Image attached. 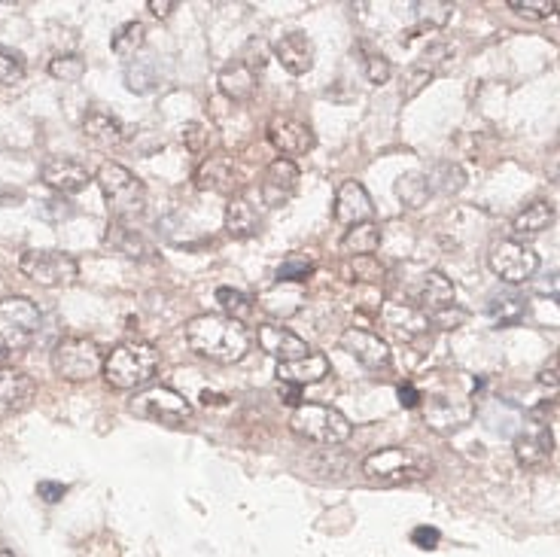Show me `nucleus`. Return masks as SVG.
Returning a JSON list of instances; mask_svg holds the SVG:
<instances>
[{"instance_id":"5fc2aeb1","label":"nucleus","mask_w":560,"mask_h":557,"mask_svg":"<svg viewBox=\"0 0 560 557\" xmlns=\"http://www.w3.org/2000/svg\"><path fill=\"white\" fill-rule=\"evenodd\" d=\"M554 302H557V308H560V293H557V299H554Z\"/></svg>"},{"instance_id":"1a4fd4ad","label":"nucleus","mask_w":560,"mask_h":557,"mask_svg":"<svg viewBox=\"0 0 560 557\" xmlns=\"http://www.w3.org/2000/svg\"><path fill=\"white\" fill-rule=\"evenodd\" d=\"M19 271L37 287H70L80 277V262L64 250H28L19 259Z\"/></svg>"},{"instance_id":"a878e982","label":"nucleus","mask_w":560,"mask_h":557,"mask_svg":"<svg viewBox=\"0 0 560 557\" xmlns=\"http://www.w3.org/2000/svg\"><path fill=\"white\" fill-rule=\"evenodd\" d=\"M262 226V217L256 214V207L244 198V195H235L229 204H226V232L229 238H253Z\"/></svg>"},{"instance_id":"09e8293b","label":"nucleus","mask_w":560,"mask_h":557,"mask_svg":"<svg viewBox=\"0 0 560 557\" xmlns=\"http://www.w3.org/2000/svg\"><path fill=\"white\" fill-rule=\"evenodd\" d=\"M539 381L542 384H548V387H560V351L542 366V372H539Z\"/></svg>"},{"instance_id":"f3484780","label":"nucleus","mask_w":560,"mask_h":557,"mask_svg":"<svg viewBox=\"0 0 560 557\" xmlns=\"http://www.w3.org/2000/svg\"><path fill=\"white\" fill-rule=\"evenodd\" d=\"M448 58H451V46H448V43H433V46H427V52L408 67L405 83H402V101H411L417 92H424V89L436 80V74L442 71Z\"/></svg>"},{"instance_id":"2f4dec72","label":"nucleus","mask_w":560,"mask_h":557,"mask_svg":"<svg viewBox=\"0 0 560 557\" xmlns=\"http://www.w3.org/2000/svg\"><path fill=\"white\" fill-rule=\"evenodd\" d=\"M156 83H159L156 64H153L150 58H134V61H128V67H125V89H128V92L147 95V92L156 89Z\"/></svg>"},{"instance_id":"58836bf2","label":"nucleus","mask_w":560,"mask_h":557,"mask_svg":"<svg viewBox=\"0 0 560 557\" xmlns=\"http://www.w3.org/2000/svg\"><path fill=\"white\" fill-rule=\"evenodd\" d=\"M25 80V58L13 49H0V89H10Z\"/></svg>"},{"instance_id":"c756f323","label":"nucleus","mask_w":560,"mask_h":557,"mask_svg":"<svg viewBox=\"0 0 560 557\" xmlns=\"http://www.w3.org/2000/svg\"><path fill=\"white\" fill-rule=\"evenodd\" d=\"M527 299L521 293H500V296H490L487 302V317L494 320L500 329L506 326H518L527 317Z\"/></svg>"},{"instance_id":"6ab92c4d","label":"nucleus","mask_w":560,"mask_h":557,"mask_svg":"<svg viewBox=\"0 0 560 557\" xmlns=\"http://www.w3.org/2000/svg\"><path fill=\"white\" fill-rule=\"evenodd\" d=\"M34 378L22 369H0V417L25 411L34 399Z\"/></svg>"},{"instance_id":"4be33fe9","label":"nucleus","mask_w":560,"mask_h":557,"mask_svg":"<svg viewBox=\"0 0 560 557\" xmlns=\"http://www.w3.org/2000/svg\"><path fill=\"white\" fill-rule=\"evenodd\" d=\"M554 220H557L554 204H551V201H545V198H539V201L527 204L524 211H521V214L512 220V235H515V241L536 238V235H542L545 229H551V226H554Z\"/></svg>"},{"instance_id":"ddd939ff","label":"nucleus","mask_w":560,"mask_h":557,"mask_svg":"<svg viewBox=\"0 0 560 557\" xmlns=\"http://www.w3.org/2000/svg\"><path fill=\"white\" fill-rule=\"evenodd\" d=\"M554 451V436L548 430L545 421H539V417H527L524 421V430L515 436V457L524 469H539L548 463Z\"/></svg>"},{"instance_id":"393cba45","label":"nucleus","mask_w":560,"mask_h":557,"mask_svg":"<svg viewBox=\"0 0 560 557\" xmlns=\"http://www.w3.org/2000/svg\"><path fill=\"white\" fill-rule=\"evenodd\" d=\"M271 317H293L299 308H302V302H305V287L302 284H274L271 290H265V293H259V299H256Z\"/></svg>"},{"instance_id":"412c9836","label":"nucleus","mask_w":560,"mask_h":557,"mask_svg":"<svg viewBox=\"0 0 560 557\" xmlns=\"http://www.w3.org/2000/svg\"><path fill=\"white\" fill-rule=\"evenodd\" d=\"M329 375V360L317 351H311L308 357L302 360H290V363H277V381L280 384H296V387H305V384H317Z\"/></svg>"},{"instance_id":"7ed1b4c3","label":"nucleus","mask_w":560,"mask_h":557,"mask_svg":"<svg viewBox=\"0 0 560 557\" xmlns=\"http://www.w3.org/2000/svg\"><path fill=\"white\" fill-rule=\"evenodd\" d=\"M95 183L101 186L104 192V201H107V211L113 214L116 223H125V220H134L144 214L147 207V189L140 183L125 165L119 162H104L95 174Z\"/></svg>"},{"instance_id":"20e7f679","label":"nucleus","mask_w":560,"mask_h":557,"mask_svg":"<svg viewBox=\"0 0 560 557\" xmlns=\"http://www.w3.org/2000/svg\"><path fill=\"white\" fill-rule=\"evenodd\" d=\"M290 430L314 445H341L350 439V421L332 405L320 402H302L293 417H290Z\"/></svg>"},{"instance_id":"473e14b6","label":"nucleus","mask_w":560,"mask_h":557,"mask_svg":"<svg viewBox=\"0 0 560 557\" xmlns=\"http://www.w3.org/2000/svg\"><path fill=\"white\" fill-rule=\"evenodd\" d=\"M144 43H147V28L140 25V22H125V25L113 34L110 49H113L119 58L131 61L140 49H144Z\"/></svg>"},{"instance_id":"5701e85b","label":"nucleus","mask_w":560,"mask_h":557,"mask_svg":"<svg viewBox=\"0 0 560 557\" xmlns=\"http://www.w3.org/2000/svg\"><path fill=\"white\" fill-rule=\"evenodd\" d=\"M83 137L98 150H113L122 141V122L110 113L92 110L83 116Z\"/></svg>"},{"instance_id":"b1692460","label":"nucleus","mask_w":560,"mask_h":557,"mask_svg":"<svg viewBox=\"0 0 560 557\" xmlns=\"http://www.w3.org/2000/svg\"><path fill=\"white\" fill-rule=\"evenodd\" d=\"M235 180V165L229 156H207L195 168V186L201 192H229Z\"/></svg>"},{"instance_id":"423d86ee","label":"nucleus","mask_w":560,"mask_h":557,"mask_svg":"<svg viewBox=\"0 0 560 557\" xmlns=\"http://www.w3.org/2000/svg\"><path fill=\"white\" fill-rule=\"evenodd\" d=\"M52 369L64 381H89L104 369V354L92 338L67 335L52 347Z\"/></svg>"},{"instance_id":"9d476101","label":"nucleus","mask_w":560,"mask_h":557,"mask_svg":"<svg viewBox=\"0 0 560 557\" xmlns=\"http://www.w3.org/2000/svg\"><path fill=\"white\" fill-rule=\"evenodd\" d=\"M487 262H490V271H494L506 284H527L530 277L539 271V253L533 247H527L524 241H515V238L494 244Z\"/></svg>"},{"instance_id":"6e6d98bb","label":"nucleus","mask_w":560,"mask_h":557,"mask_svg":"<svg viewBox=\"0 0 560 557\" xmlns=\"http://www.w3.org/2000/svg\"><path fill=\"white\" fill-rule=\"evenodd\" d=\"M557 16H560V4H557Z\"/></svg>"},{"instance_id":"c85d7f7f","label":"nucleus","mask_w":560,"mask_h":557,"mask_svg":"<svg viewBox=\"0 0 560 557\" xmlns=\"http://www.w3.org/2000/svg\"><path fill=\"white\" fill-rule=\"evenodd\" d=\"M220 89L232 101H247L256 92V71H253L247 61H232L226 71L220 74Z\"/></svg>"},{"instance_id":"f03ea898","label":"nucleus","mask_w":560,"mask_h":557,"mask_svg":"<svg viewBox=\"0 0 560 557\" xmlns=\"http://www.w3.org/2000/svg\"><path fill=\"white\" fill-rule=\"evenodd\" d=\"M104 381L113 390H137L147 387L159 372V351L150 341H122L104 357Z\"/></svg>"},{"instance_id":"4c0bfd02","label":"nucleus","mask_w":560,"mask_h":557,"mask_svg":"<svg viewBox=\"0 0 560 557\" xmlns=\"http://www.w3.org/2000/svg\"><path fill=\"white\" fill-rule=\"evenodd\" d=\"M217 302H220V308L226 311V317H232V320H247L250 314H253V299L250 296H244L241 290H232V287H220L217 290Z\"/></svg>"},{"instance_id":"c9c22d12","label":"nucleus","mask_w":560,"mask_h":557,"mask_svg":"<svg viewBox=\"0 0 560 557\" xmlns=\"http://www.w3.org/2000/svg\"><path fill=\"white\" fill-rule=\"evenodd\" d=\"M49 77L61 83H80L86 77V58L83 55H58L49 61Z\"/></svg>"},{"instance_id":"3c124183","label":"nucleus","mask_w":560,"mask_h":557,"mask_svg":"<svg viewBox=\"0 0 560 557\" xmlns=\"http://www.w3.org/2000/svg\"><path fill=\"white\" fill-rule=\"evenodd\" d=\"M399 402H402L405 408H417V405H420L417 387H414V384H399Z\"/></svg>"},{"instance_id":"37998d69","label":"nucleus","mask_w":560,"mask_h":557,"mask_svg":"<svg viewBox=\"0 0 560 557\" xmlns=\"http://www.w3.org/2000/svg\"><path fill=\"white\" fill-rule=\"evenodd\" d=\"M363 67H366V77H369V83H375V86H384V83L390 80V74H393L390 61H387L381 52H366Z\"/></svg>"},{"instance_id":"a19ab883","label":"nucleus","mask_w":560,"mask_h":557,"mask_svg":"<svg viewBox=\"0 0 560 557\" xmlns=\"http://www.w3.org/2000/svg\"><path fill=\"white\" fill-rule=\"evenodd\" d=\"M509 10L518 13V16H524V19L542 22V19H548V16L557 13V4H554V0H512Z\"/></svg>"},{"instance_id":"c03bdc74","label":"nucleus","mask_w":560,"mask_h":557,"mask_svg":"<svg viewBox=\"0 0 560 557\" xmlns=\"http://www.w3.org/2000/svg\"><path fill=\"white\" fill-rule=\"evenodd\" d=\"M207 141H210V128L201 125V122H189L183 125V144L189 153H204L207 150Z\"/></svg>"},{"instance_id":"7c9ffc66","label":"nucleus","mask_w":560,"mask_h":557,"mask_svg":"<svg viewBox=\"0 0 560 557\" xmlns=\"http://www.w3.org/2000/svg\"><path fill=\"white\" fill-rule=\"evenodd\" d=\"M107 244H110L116 253L128 256V259H147V256L153 253V247L144 241V235L134 232V229H128V226H122V223H113V226H110Z\"/></svg>"},{"instance_id":"a18cd8bd","label":"nucleus","mask_w":560,"mask_h":557,"mask_svg":"<svg viewBox=\"0 0 560 557\" xmlns=\"http://www.w3.org/2000/svg\"><path fill=\"white\" fill-rule=\"evenodd\" d=\"M463 320H466V311H463V308H457V302H454L451 308H442V311L430 314V323H433V326H439V329H457Z\"/></svg>"},{"instance_id":"aec40b11","label":"nucleus","mask_w":560,"mask_h":557,"mask_svg":"<svg viewBox=\"0 0 560 557\" xmlns=\"http://www.w3.org/2000/svg\"><path fill=\"white\" fill-rule=\"evenodd\" d=\"M274 58L287 74L302 77L314 67V43L302 31H290L274 43Z\"/></svg>"},{"instance_id":"79ce46f5","label":"nucleus","mask_w":560,"mask_h":557,"mask_svg":"<svg viewBox=\"0 0 560 557\" xmlns=\"http://www.w3.org/2000/svg\"><path fill=\"white\" fill-rule=\"evenodd\" d=\"M454 7L451 4H414V16L420 25H427V28H442L448 19H451Z\"/></svg>"},{"instance_id":"e433bc0d","label":"nucleus","mask_w":560,"mask_h":557,"mask_svg":"<svg viewBox=\"0 0 560 557\" xmlns=\"http://www.w3.org/2000/svg\"><path fill=\"white\" fill-rule=\"evenodd\" d=\"M387 320L393 329L405 332V335H414V332H424L430 326V317H424L417 308H408V305H393L387 311Z\"/></svg>"},{"instance_id":"de8ad7c7","label":"nucleus","mask_w":560,"mask_h":557,"mask_svg":"<svg viewBox=\"0 0 560 557\" xmlns=\"http://www.w3.org/2000/svg\"><path fill=\"white\" fill-rule=\"evenodd\" d=\"M439 539H442V533L436 527H414V533H411V542L417 548H436Z\"/></svg>"},{"instance_id":"603ef678","label":"nucleus","mask_w":560,"mask_h":557,"mask_svg":"<svg viewBox=\"0 0 560 557\" xmlns=\"http://www.w3.org/2000/svg\"><path fill=\"white\" fill-rule=\"evenodd\" d=\"M280 393H284V402L287 405H302L299 399H302V387H296V384H280Z\"/></svg>"},{"instance_id":"dca6fc26","label":"nucleus","mask_w":560,"mask_h":557,"mask_svg":"<svg viewBox=\"0 0 560 557\" xmlns=\"http://www.w3.org/2000/svg\"><path fill=\"white\" fill-rule=\"evenodd\" d=\"M372 198L366 192V186L360 180H344L335 192V204L332 214L341 226H360V223H372Z\"/></svg>"},{"instance_id":"cd10ccee","label":"nucleus","mask_w":560,"mask_h":557,"mask_svg":"<svg viewBox=\"0 0 560 557\" xmlns=\"http://www.w3.org/2000/svg\"><path fill=\"white\" fill-rule=\"evenodd\" d=\"M378 247H381V229H378V223L350 226V229L344 232V238L338 241V250H341L344 256H354V259L372 256V253H378Z\"/></svg>"},{"instance_id":"39448f33","label":"nucleus","mask_w":560,"mask_h":557,"mask_svg":"<svg viewBox=\"0 0 560 557\" xmlns=\"http://www.w3.org/2000/svg\"><path fill=\"white\" fill-rule=\"evenodd\" d=\"M363 475L378 484H408L430 475V460L411 448H381L363 460Z\"/></svg>"},{"instance_id":"72a5a7b5","label":"nucleus","mask_w":560,"mask_h":557,"mask_svg":"<svg viewBox=\"0 0 560 557\" xmlns=\"http://www.w3.org/2000/svg\"><path fill=\"white\" fill-rule=\"evenodd\" d=\"M396 195L405 207H424L427 198L433 195V189H430L427 174H405L396 180Z\"/></svg>"},{"instance_id":"4468645a","label":"nucleus","mask_w":560,"mask_h":557,"mask_svg":"<svg viewBox=\"0 0 560 557\" xmlns=\"http://www.w3.org/2000/svg\"><path fill=\"white\" fill-rule=\"evenodd\" d=\"M40 180H43L52 192H58V195H77V192H83V189L92 183V174H89V168H86L80 159L52 156V159L43 162Z\"/></svg>"},{"instance_id":"864d4df0","label":"nucleus","mask_w":560,"mask_h":557,"mask_svg":"<svg viewBox=\"0 0 560 557\" xmlns=\"http://www.w3.org/2000/svg\"><path fill=\"white\" fill-rule=\"evenodd\" d=\"M0 557H16V554L10 548H0Z\"/></svg>"},{"instance_id":"2eb2a0df","label":"nucleus","mask_w":560,"mask_h":557,"mask_svg":"<svg viewBox=\"0 0 560 557\" xmlns=\"http://www.w3.org/2000/svg\"><path fill=\"white\" fill-rule=\"evenodd\" d=\"M299 189V168L293 159H274L259 183V195L265 207H284Z\"/></svg>"},{"instance_id":"f8f14e48","label":"nucleus","mask_w":560,"mask_h":557,"mask_svg":"<svg viewBox=\"0 0 560 557\" xmlns=\"http://www.w3.org/2000/svg\"><path fill=\"white\" fill-rule=\"evenodd\" d=\"M341 347L344 351L354 357L363 369H387L390 366V347L381 335L369 332V329H357V326H350L341 332Z\"/></svg>"},{"instance_id":"49530a36","label":"nucleus","mask_w":560,"mask_h":557,"mask_svg":"<svg viewBox=\"0 0 560 557\" xmlns=\"http://www.w3.org/2000/svg\"><path fill=\"white\" fill-rule=\"evenodd\" d=\"M64 494H67V484H61V481H40L37 484V497L43 500V503H61L64 500Z\"/></svg>"},{"instance_id":"ea45409f","label":"nucleus","mask_w":560,"mask_h":557,"mask_svg":"<svg viewBox=\"0 0 560 557\" xmlns=\"http://www.w3.org/2000/svg\"><path fill=\"white\" fill-rule=\"evenodd\" d=\"M311 271H314V262H311V259H305V256H290V259L280 262L277 281H280V284H302V281H308Z\"/></svg>"},{"instance_id":"a211bd4d","label":"nucleus","mask_w":560,"mask_h":557,"mask_svg":"<svg viewBox=\"0 0 560 557\" xmlns=\"http://www.w3.org/2000/svg\"><path fill=\"white\" fill-rule=\"evenodd\" d=\"M256 341H259L262 351H265L268 357H274L277 363L302 360V357L311 354V347H308L305 338H299L296 332H290V329H284V326H274V323H262V326L256 329Z\"/></svg>"},{"instance_id":"0eeeda50","label":"nucleus","mask_w":560,"mask_h":557,"mask_svg":"<svg viewBox=\"0 0 560 557\" xmlns=\"http://www.w3.org/2000/svg\"><path fill=\"white\" fill-rule=\"evenodd\" d=\"M43 314L28 296L0 299V351H25L40 335Z\"/></svg>"},{"instance_id":"f704fd0d","label":"nucleus","mask_w":560,"mask_h":557,"mask_svg":"<svg viewBox=\"0 0 560 557\" xmlns=\"http://www.w3.org/2000/svg\"><path fill=\"white\" fill-rule=\"evenodd\" d=\"M427 180H430V189H433V192L454 195V192H460V189H463L466 174H463V168H460V165H454V162H442V165H436V168L427 174Z\"/></svg>"},{"instance_id":"bb28decb","label":"nucleus","mask_w":560,"mask_h":557,"mask_svg":"<svg viewBox=\"0 0 560 557\" xmlns=\"http://www.w3.org/2000/svg\"><path fill=\"white\" fill-rule=\"evenodd\" d=\"M417 302L424 305L430 314H436L442 308H451L454 305V284L442 271H427L424 281H420V290H417Z\"/></svg>"},{"instance_id":"8fccbe9b","label":"nucleus","mask_w":560,"mask_h":557,"mask_svg":"<svg viewBox=\"0 0 560 557\" xmlns=\"http://www.w3.org/2000/svg\"><path fill=\"white\" fill-rule=\"evenodd\" d=\"M150 13L156 16V19H168L174 10H177V0H150Z\"/></svg>"},{"instance_id":"6e6552de","label":"nucleus","mask_w":560,"mask_h":557,"mask_svg":"<svg viewBox=\"0 0 560 557\" xmlns=\"http://www.w3.org/2000/svg\"><path fill=\"white\" fill-rule=\"evenodd\" d=\"M131 414L140 417V421L150 424H165V427H183L192 421V405L183 393L171 390V387H150L140 390L131 399Z\"/></svg>"},{"instance_id":"f257e3e1","label":"nucleus","mask_w":560,"mask_h":557,"mask_svg":"<svg viewBox=\"0 0 560 557\" xmlns=\"http://www.w3.org/2000/svg\"><path fill=\"white\" fill-rule=\"evenodd\" d=\"M189 351L210 360V363H220V366H232L238 360L247 357L250 351V335L247 329L223 314H198L186 323L183 329Z\"/></svg>"},{"instance_id":"9b49d317","label":"nucleus","mask_w":560,"mask_h":557,"mask_svg":"<svg viewBox=\"0 0 560 557\" xmlns=\"http://www.w3.org/2000/svg\"><path fill=\"white\" fill-rule=\"evenodd\" d=\"M268 141L271 147L280 153V156H305L314 150L317 137H314V128L299 119V116H274L268 122Z\"/></svg>"}]
</instances>
